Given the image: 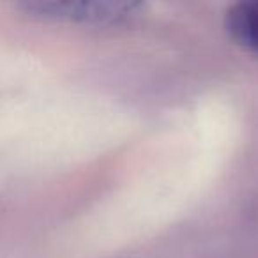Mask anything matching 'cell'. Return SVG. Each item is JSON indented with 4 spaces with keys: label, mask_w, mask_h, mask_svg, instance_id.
Returning <instances> with one entry per match:
<instances>
[{
    "label": "cell",
    "mask_w": 258,
    "mask_h": 258,
    "mask_svg": "<svg viewBox=\"0 0 258 258\" xmlns=\"http://www.w3.org/2000/svg\"><path fill=\"white\" fill-rule=\"evenodd\" d=\"M144 6L140 2L111 0H22L18 9L36 20L73 25L111 27L131 22Z\"/></svg>",
    "instance_id": "obj_1"
},
{
    "label": "cell",
    "mask_w": 258,
    "mask_h": 258,
    "mask_svg": "<svg viewBox=\"0 0 258 258\" xmlns=\"http://www.w3.org/2000/svg\"><path fill=\"white\" fill-rule=\"evenodd\" d=\"M225 25L235 43L258 55V0L232 6L226 13Z\"/></svg>",
    "instance_id": "obj_2"
}]
</instances>
